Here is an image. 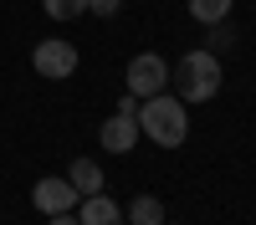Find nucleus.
<instances>
[{
  "label": "nucleus",
  "instance_id": "nucleus-10",
  "mask_svg": "<svg viewBox=\"0 0 256 225\" xmlns=\"http://www.w3.org/2000/svg\"><path fill=\"white\" fill-rule=\"evenodd\" d=\"M230 10H236V0H190V15L200 26H220V20H230Z\"/></svg>",
  "mask_w": 256,
  "mask_h": 225
},
{
  "label": "nucleus",
  "instance_id": "nucleus-6",
  "mask_svg": "<svg viewBox=\"0 0 256 225\" xmlns=\"http://www.w3.org/2000/svg\"><path fill=\"white\" fill-rule=\"evenodd\" d=\"M138 138H144V133H138V118H123V113H113V118L98 128V143H102L108 154H128Z\"/></svg>",
  "mask_w": 256,
  "mask_h": 225
},
{
  "label": "nucleus",
  "instance_id": "nucleus-3",
  "mask_svg": "<svg viewBox=\"0 0 256 225\" xmlns=\"http://www.w3.org/2000/svg\"><path fill=\"white\" fill-rule=\"evenodd\" d=\"M123 77H128V92H134V97H154V92L169 87V61L159 51H138L134 61H128Z\"/></svg>",
  "mask_w": 256,
  "mask_h": 225
},
{
  "label": "nucleus",
  "instance_id": "nucleus-15",
  "mask_svg": "<svg viewBox=\"0 0 256 225\" xmlns=\"http://www.w3.org/2000/svg\"><path fill=\"white\" fill-rule=\"evenodd\" d=\"M164 225H169V220H164Z\"/></svg>",
  "mask_w": 256,
  "mask_h": 225
},
{
  "label": "nucleus",
  "instance_id": "nucleus-8",
  "mask_svg": "<svg viewBox=\"0 0 256 225\" xmlns=\"http://www.w3.org/2000/svg\"><path fill=\"white\" fill-rule=\"evenodd\" d=\"M67 184H72L82 200H88V195H98V190H102V169H98V159H72Z\"/></svg>",
  "mask_w": 256,
  "mask_h": 225
},
{
  "label": "nucleus",
  "instance_id": "nucleus-7",
  "mask_svg": "<svg viewBox=\"0 0 256 225\" xmlns=\"http://www.w3.org/2000/svg\"><path fill=\"white\" fill-rule=\"evenodd\" d=\"M77 220L82 225H123V205L113 195H88V200H77Z\"/></svg>",
  "mask_w": 256,
  "mask_h": 225
},
{
  "label": "nucleus",
  "instance_id": "nucleus-5",
  "mask_svg": "<svg viewBox=\"0 0 256 225\" xmlns=\"http://www.w3.org/2000/svg\"><path fill=\"white\" fill-rule=\"evenodd\" d=\"M77 200H82V195H77L62 174L36 179V190H31V205H36L41 215H67V210H77Z\"/></svg>",
  "mask_w": 256,
  "mask_h": 225
},
{
  "label": "nucleus",
  "instance_id": "nucleus-13",
  "mask_svg": "<svg viewBox=\"0 0 256 225\" xmlns=\"http://www.w3.org/2000/svg\"><path fill=\"white\" fill-rule=\"evenodd\" d=\"M138 102H144V97H134V92H123V97H118V113H123V118H138Z\"/></svg>",
  "mask_w": 256,
  "mask_h": 225
},
{
  "label": "nucleus",
  "instance_id": "nucleus-4",
  "mask_svg": "<svg viewBox=\"0 0 256 225\" xmlns=\"http://www.w3.org/2000/svg\"><path fill=\"white\" fill-rule=\"evenodd\" d=\"M31 67L36 77H46V82H62V77H72L77 72V51H72V41H41V46L31 51Z\"/></svg>",
  "mask_w": 256,
  "mask_h": 225
},
{
  "label": "nucleus",
  "instance_id": "nucleus-11",
  "mask_svg": "<svg viewBox=\"0 0 256 225\" xmlns=\"http://www.w3.org/2000/svg\"><path fill=\"white\" fill-rule=\"evenodd\" d=\"M41 10L52 20H77V15H88V0H41Z\"/></svg>",
  "mask_w": 256,
  "mask_h": 225
},
{
  "label": "nucleus",
  "instance_id": "nucleus-14",
  "mask_svg": "<svg viewBox=\"0 0 256 225\" xmlns=\"http://www.w3.org/2000/svg\"><path fill=\"white\" fill-rule=\"evenodd\" d=\"M46 225H82V220H77V210H67V215H46Z\"/></svg>",
  "mask_w": 256,
  "mask_h": 225
},
{
  "label": "nucleus",
  "instance_id": "nucleus-12",
  "mask_svg": "<svg viewBox=\"0 0 256 225\" xmlns=\"http://www.w3.org/2000/svg\"><path fill=\"white\" fill-rule=\"evenodd\" d=\"M123 0H88V15H118Z\"/></svg>",
  "mask_w": 256,
  "mask_h": 225
},
{
  "label": "nucleus",
  "instance_id": "nucleus-1",
  "mask_svg": "<svg viewBox=\"0 0 256 225\" xmlns=\"http://www.w3.org/2000/svg\"><path fill=\"white\" fill-rule=\"evenodd\" d=\"M138 133L154 138L159 149H180L184 133H190V113H184V102L169 97V92L144 97V102H138Z\"/></svg>",
  "mask_w": 256,
  "mask_h": 225
},
{
  "label": "nucleus",
  "instance_id": "nucleus-2",
  "mask_svg": "<svg viewBox=\"0 0 256 225\" xmlns=\"http://www.w3.org/2000/svg\"><path fill=\"white\" fill-rule=\"evenodd\" d=\"M169 77L180 82V102H210L220 92V82H226V67H220V56L216 51H184L180 56V67H169Z\"/></svg>",
  "mask_w": 256,
  "mask_h": 225
},
{
  "label": "nucleus",
  "instance_id": "nucleus-9",
  "mask_svg": "<svg viewBox=\"0 0 256 225\" xmlns=\"http://www.w3.org/2000/svg\"><path fill=\"white\" fill-rule=\"evenodd\" d=\"M123 220H128V225H164V205H159L154 195H138V200L123 210Z\"/></svg>",
  "mask_w": 256,
  "mask_h": 225
}]
</instances>
